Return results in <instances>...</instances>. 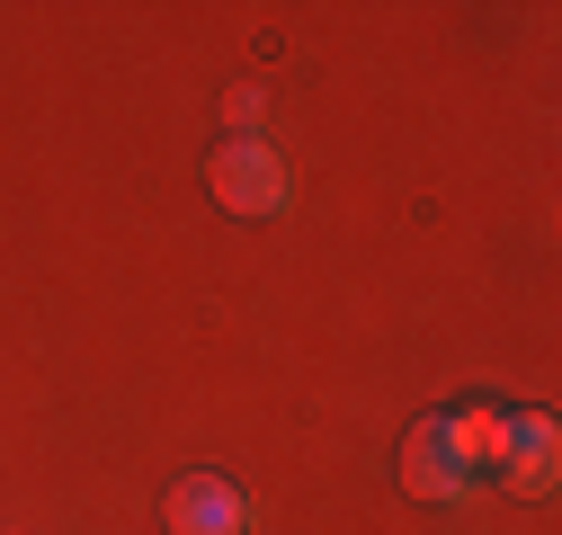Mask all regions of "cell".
<instances>
[{"instance_id": "obj_1", "label": "cell", "mask_w": 562, "mask_h": 535, "mask_svg": "<svg viewBox=\"0 0 562 535\" xmlns=\"http://www.w3.org/2000/svg\"><path fill=\"white\" fill-rule=\"evenodd\" d=\"M215 196H224V215H286V161H277L259 134H233V144L215 152Z\"/></svg>"}, {"instance_id": "obj_2", "label": "cell", "mask_w": 562, "mask_h": 535, "mask_svg": "<svg viewBox=\"0 0 562 535\" xmlns=\"http://www.w3.org/2000/svg\"><path fill=\"white\" fill-rule=\"evenodd\" d=\"M491 474H501L509 491H553V411H501Z\"/></svg>"}, {"instance_id": "obj_3", "label": "cell", "mask_w": 562, "mask_h": 535, "mask_svg": "<svg viewBox=\"0 0 562 535\" xmlns=\"http://www.w3.org/2000/svg\"><path fill=\"white\" fill-rule=\"evenodd\" d=\"M402 482H411L419 500H464V491H473V464L447 446V420H419V429L402 437Z\"/></svg>"}, {"instance_id": "obj_4", "label": "cell", "mask_w": 562, "mask_h": 535, "mask_svg": "<svg viewBox=\"0 0 562 535\" xmlns=\"http://www.w3.org/2000/svg\"><path fill=\"white\" fill-rule=\"evenodd\" d=\"M170 526L179 535H250V500L224 482V474H188L170 491Z\"/></svg>"}, {"instance_id": "obj_5", "label": "cell", "mask_w": 562, "mask_h": 535, "mask_svg": "<svg viewBox=\"0 0 562 535\" xmlns=\"http://www.w3.org/2000/svg\"><path fill=\"white\" fill-rule=\"evenodd\" d=\"M447 420V446L473 464V474H482V464H491V446H501V411H491V401H464V411H438Z\"/></svg>"}]
</instances>
